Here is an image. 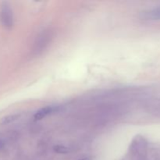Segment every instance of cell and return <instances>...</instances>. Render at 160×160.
I'll return each mask as SVG.
<instances>
[{"mask_svg": "<svg viewBox=\"0 0 160 160\" xmlns=\"http://www.w3.org/2000/svg\"><path fill=\"white\" fill-rule=\"evenodd\" d=\"M0 23L6 29H10L13 26V12L7 2H3L0 5Z\"/></svg>", "mask_w": 160, "mask_h": 160, "instance_id": "obj_1", "label": "cell"}, {"mask_svg": "<svg viewBox=\"0 0 160 160\" xmlns=\"http://www.w3.org/2000/svg\"><path fill=\"white\" fill-rule=\"evenodd\" d=\"M59 110V106H45V107L42 108L39 110L34 113V120H41L46 117L47 116L50 115L52 112H56Z\"/></svg>", "mask_w": 160, "mask_h": 160, "instance_id": "obj_2", "label": "cell"}, {"mask_svg": "<svg viewBox=\"0 0 160 160\" xmlns=\"http://www.w3.org/2000/svg\"><path fill=\"white\" fill-rule=\"evenodd\" d=\"M142 17L145 20H160V7L142 12Z\"/></svg>", "mask_w": 160, "mask_h": 160, "instance_id": "obj_3", "label": "cell"}, {"mask_svg": "<svg viewBox=\"0 0 160 160\" xmlns=\"http://www.w3.org/2000/svg\"><path fill=\"white\" fill-rule=\"evenodd\" d=\"M19 117H20V115H19V114H11V115H8L6 116V117H3L1 120V122H0V123L2 125L10 124V123L16 121Z\"/></svg>", "mask_w": 160, "mask_h": 160, "instance_id": "obj_4", "label": "cell"}, {"mask_svg": "<svg viewBox=\"0 0 160 160\" xmlns=\"http://www.w3.org/2000/svg\"><path fill=\"white\" fill-rule=\"evenodd\" d=\"M53 150L55 152L58 153V154H68L70 152L71 149L69 147L65 146V145H56L53 147Z\"/></svg>", "mask_w": 160, "mask_h": 160, "instance_id": "obj_5", "label": "cell"}, {"mask_svg": "<svg viewBox=\"0 0 160 160\" xmlns=\"http://www.w3.org/2000/svg\"><path fill=\"white\" fill-rule=\"evenodd\" d=\"M5 145H6V142H5L4 139L0 138V149H2L5 146Z\"/></svg>", "mask_w": 160, "mask_h": 160, "instance_id": "obj_6", "label": "cell"}, {"mask_svg": "<svg viewBox=\"0 0 160 160\" xmlns=\"http://www.w3.org/2000/svg\"><path fill=\"white\" fill-rule=\"evenodd\" d=\"M79 160H91V158L84 157V158H82V159H79Z\"/></svg>", "mask_w": 160, "mask_h": 160, "instance_id": "obj_7", "label": "cell"}]
</instances>
